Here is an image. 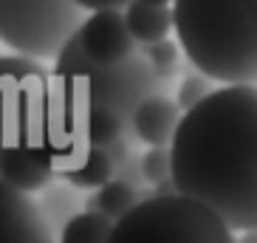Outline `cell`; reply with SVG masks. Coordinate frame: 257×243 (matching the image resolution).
Listing matches in <instances>:
<instances>
[{"instance_id": "6da1fadb", "label": "cell", "mask_w": 257, "mask_h": 243, "mask_svg": "<svg viewBox=\"0 0 257 243\" xmlns=\"http://www.w3.org/2000/svg\"><path fill=\"white\" fill-rule=\"evenodd\" d=\"M173 181L223 218L232 232L257 229V85H226L187 110L175 130Z\"/></svg>"}, {"instance_id": "7a4b0ae2", "label": "cell", "mask_w": 257, "mask_h": 243, "mask_svg": "<svg viewBox=\"0 0 257 243\" xmlns=\"http://www.w3.org/2000/svg\"><path fill=\"white\" fill-rule=\"evenodd\" d=\"M187 62L212 82L257 85V0H175Z\"/></svg>"}, {"instance_id": "3957f363", "label": "cell", "mask_w": 257, "mask_h": 243, "mask_svg": "<svg viewBox=\"0 0 257 243\" xmlns=\"http://www.w3.org/2000/svg\"><path fill=\"white\" fill-rule=\"evenodd\" d=\"M54 88L60 96L74 107L79 116H85L91 107H105L124 119V125H133L136 107L144 99L164 93L167 82H161L153 71L147 57L133 54L124 62L116 65H99L82 48L79 31L65 43L60 57L54 60Z\"/></svg>"}, {"instance_id": "277c9868", "label": "cell", "mask_w": 257, "mask_h": 243, "mask_svg": "<svg viewBox=\"0 0 257 243\" xmlns=\"http://www.w3.org/2000/svg\"><path fill=\"white\" fill-rule=\"evenodd\" d=\"M110 243H237L223 218L195 198L150 195L116 220Z\"/></svg>"}, {"instance_id": "5b68a950", "label": "cell", "mask_w": 257, "mask_h": 243, "mask_svg": "<svg viewBox=\"0 0 257 243\" xmlns=\"http://www.w3.org/2000/svg\"><path fill=\"white\" fill-rule=\"evenodd\" d=\"M85 12L76 0H3V43L15 54L57 60L71 37L82 29Z\"/></svg>"}, {"instance_id": "8992f818", "label": "cell", "mask_w": 257, "mask_h": 243, "mask_svg": "<svg viewBox=\"0 0 257 243\" xmlns=\"http://www.w3.org/2000/svg\"><path fill=\"white\" fill-rule=\"evenodd\" d=\"M85 54L99 65H116L136 54V40L127 29L121 9H99L85 17L79 29Z\"/></svg>"}, {"instance_id": "52a82bcc", "label": "cell", "mask_w": 257, "mask_h": 243, "mask_svg": "<svg viewBox=\"0 0 257 243\" xmlns=\"http://www.w3.org/2000/svg\"><path fill=\"white\" fill-rule=\"evenodd\" d=\"M54 153L46 145H31V142H6L3 147V184L15 187L20 192L46 190L54 175Z\"/></svg>"}, {"instance_id": "ba28073f", "label": "cell", "mask_w": 257, "mask_h": 243, "mask_svg": "<svg viewBox=\"0 0 257 243\" xmlns=\"http://www.w3.org/2000/svg\"><path fill=\"white\" fill-rule=\"evenodd\" d=\"M0 229L3 243H51L48 220L29 198V192H20L15 187H0Z\"/></svg>"}, {"instance_id": "9c48e42d", "label": "cell", "mask_w": 257, "mask_h": 243, "mask_svg": "<svg viewBox=\"0 0 257 243\" xmlns=\"http://www.w3.org/2000/svg\"><path fill=\"white\" fill-rule=\"evenodd\" d=\"M181 105L173 102L164 93H156V96L144 99L142 105L136 107V116H133V125L130 130L136 133L139 142L150 147H170L175 139V130L181 125Z\"/></svg>"}, {"instance_id": "30bf717a", "label": "cell", "mask_w": 257, "mask_h": 243, "mask_svg": "<svg viewBox=\"0 0 257 243\" xmlns=\"http://www.w3.org/2000/svg\"><path fill=\"white\" fill-rule=\"evenodd\" d=\"M65 181H71L74 187H82V190H102L107 181L116 178V164L113 159L105 153V147H82L71 161H65L62 167Z\"/></svg>"}, {"instance_id": "8fae6325", "label": "cell", "mask_w": 257, "mask_h": 243, "mask_svg": "<svg viewBox=\"0 0 257 243\" xmlns=\"http://www.w3.org/2000/svg\"><path fill=\"white\" fill-rule=\"evenodd\" d=\"M124 20L139 46H150L167 40V31L175 29V17L170 6H153V3H142V0H130L124 9Z\"/></svg>"}, {"instance_id": "7c38bea8", "label": "cell", "mask_w": 257, "mask_h": 243, "mask_svg": "<svg viewBox=\"0 0 257 243\" xmlns=\"http://www.w3.org/2000/svg\"><path fill=\"white\" fill-rule=\"evenodd\" d=\"M116 220L102 212H76L65 220L60 243H110Z\"/></svg>"}, {"instance_id": "4fadbf2b", "label": "cell", "mask_w": 257, "mask_h": 243, "mask_svg": "<svg viewBox=\"0 0 257 243\" xmlns=\"http://www.w3.org/2000/svg\"><path fill=\"white\" fill-rule=\"evenodd\" d=\"M82 136L88 145L93 147H107L110 142H116L119 136H124V119L113 110H105V107H91L88 113L82 116Z\"/></svg>"}, {"instance_id": "5bb4252c", "label": "cell", "mask_w": 257, "mask_h": 243, "mask_svg": "<svg viewBox=\"0 0 257 243\" xmlns=\"http://www.w3.org/2000/svg\"><path fill=\"white\" fill-rule=\"evenodd\" d=\"M139 204V190L136 187H130L127 181H107L102 190L96 192V206L99 212L107 215L110 220H121L127 212H133Z\"/></svg>"}, {"instance_id": "9a60e30c", "label": "cell", "mask_w": 257, "mask_h": 243, "mask_svg": "<svg viewBox=\"0 0 257 243\" xmlns=\"http://www.w3.org/2000/svg\"><path fill=\"white\" fill-rule=\"evenodd\" d=\"M147 62L153 65V71L159 74L161 82H170L175 74H178V46L173 40H159V43H150V46H142Z\"/></svg>"}, {"instance_id": "2e32d148", "label": "cell", "mask_w": 257, "mask_h": 243, "mask_svg": "<svg viewBox=\"0 0 257 243\" xmlns=\"http://www.w3.org/2000/svg\"><path fill=\"white\" fill-rule=\"evenodd\" d=\"M142 170H144V181H150L153 187L161 181L173 178V150L170 147H150L142 156Z\"/></svg>"}, {"instance_id": "e0dca14e", "label": "cell", "mask_w": 257, "mask_h": 243, "mask_svg": "<svg viewBox=\"0 0 257 243\" xmlns=\"http://www.w3.org/2000/svg\"><path fill=\"white\" fill-rule=\"evenodd\" d=\"M209 76H204L201 71H189L187 76L181 79V85H178V105H181V110L187 113V110H192L195 105H201L206 96H209Z\"/></svg>"}, {"instance_id": "ac0fdd59", "label": "cell", "mask_w": 257, "mask_h": 243, "mask_svg": "<svg viewBox=\"0 0 257 243\" xmlns=\"http://www.w3.org/2000/svg\"><path fill=\"white\" fill-rule=\"evenodd\" d=\"M48 201L40 209H43V215H57V218H62V215L71 212V206H74V195H71L68 190H48Z\"/></svg>"}, {"instance_id": "d6986e66", "label": "cell", "mask_w": 257, "mask_h": 243, "mask_svg": "<svg viewBox=\"0 0 257 243\" xmlns=\"http://www.w3.org/2000/svg\"><path fill=\"white\" fill-rule=\"evenodd\" d=\"M116 178H119V181H127L130 187H136V190H139V184L144 181V170H142V159L136 161V156H130V159L124 161V164H121L119 170H116Z\"/></svg>"}, {"instance_id": "ffe728a7", "label": "cell", "mask_w": 257, "mask_h": 243, "mask_svg": "<svg viewBox=\"0 0 257 243\" xmlns=\"http://www.w3.org/2000/svg\"><path fill=\"white\" fill-rule=\"evenodd\" d=\"M88 12H99V9H127L130 0H76Z\"/></svg>"}, {"instance_id": "44dd1931", "label": "cell", "mask_w": 257, "mask_h": 243, "mask_svg": "<svg viewBox=\"0 0 257 243\" xmlns=\"http://www.w3.org/2000/svg\"><path fill=\"white\" fill-rule=\"evenodd\" d=\"M237 243H257V229H251V232H243V237Z\"/></svg>"}, {"instance_id": "7402d4cb", "label": "cell", "mask_w": 257, "mask_h": 243, "mask_svg": "<svg viewBox=\"0 0 257 243\" xmlns=\"http://www.w3.org/2000/svg\"><path fill=\"white\" fill-rule=\"evenodd\" d=\"M142 3H153V6H167L170 0H142ZM173 3H175V0H173Z\"/></svg>"}]
</instances>
